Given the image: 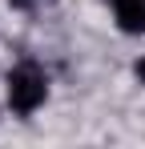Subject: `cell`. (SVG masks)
Instances as JSON below:
<instances>
[{
    "label": "cell",
    "mask_w": 145,
    "mask_h": 149,
    "mask_svg": "<svg viewBox=\"0 0 145 149\" xmlns=\"http://www.w3.org/2000/svg\"><path fill=\"white\" fill-rule=\"evenodd\" d=\"M8 4H12V8H32L36 0H8Z\"/></svg>",
    "instance_id": "4"
},
{
    "label": "cell",
    "mask_w": 145,
    "mask_h": 149,
    "mask_svg": "<svg viewBox=\"0 0 145 149\" xmlns=\"http://www.w3.org/2000/svg\"><path fill=\"white\" fill-rule=\"evenodd\" d=\"M133 77H137V81H141V85H145V56H141V61H137V65H133Z\"/></svg>",
    "instance_id": "3"
},
{
    "label": "cell",
    "mask_w": 145,
    "mask_h": 149,
    "mask_svg": "<svg viewBox=\"0 0 145 149\" xmlns=\"http://www.w3.org/2000/svg\"><path fill=\"white\" fill-rule=\"evenodd\" d=\"M113 20L125 36H141L145 32V0H109Z\"/></svg>",
    "instance_id": "2"
},
{
    "label": "cell",
    "mask_w": 145,
    "mask_h": 149,
    "mask_svg": "<svg viewBox=\"0 0 145 149\" xmlns=\"http://www.w3.org/2000/svg\"><path fill=\"white\" fill-rule=\"evenodd\" d=\"M4 101H8V109L16 113V117H32L40 105L48 101V77L40 65H32V61H24L16 65L8 81H4Z\"/></svg>",
    "instance_id": "1"
}]
</instances>
